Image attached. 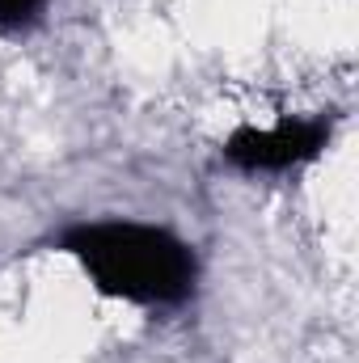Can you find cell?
Instances as JSON below:
<instances>
[{
	"mask_svg": "<svg viewBox=\"0 0 359 363\" xmlns=\"http://www.w3.org/2000/svg\"><path fill=\"white\" fill-rule=\"evenodd\" d=\"M47 0H0V30L4 34H21L30 26H38Z\"/></svg>",
	"mask_w": 359,
	"mask_h": 363,
	"instance_id": "obj_3",
	"label": "cell"
},
{
	"mask_svg": "<svg viewBox=\"0 0 359 363\" xmlns=\"http://www.w3.org/2000/svg\"><path fill=\"white\" fill-rule=\"evenodd\" d=\"M64 250L85 267L97 291L131 304H178L194 291V254L165 228L136 220L77 224L64 233Z\"/></svg>",
	"mask_w": 359,
	"mask_h": 363,
	"instance_id": "obj_1",
	"label": "cell"
},
{
	"mask_svg": "<svg viewBox=\"0 0 359 363\" xmlns=\"http://www.w3.org/2000/svg\"><path fill=\"white\" fill-rule=\"evenodd\" d=\"M326 140H330L326 118H283L275 127H237L224 144V157L250 174H279L321 157Z\"/></svg>",
	"mask_w": 359,
	"mask_h": 363,
	"instance_id": "obj_2",
	"label": "cell"
}]
</instances>
